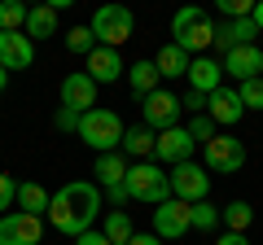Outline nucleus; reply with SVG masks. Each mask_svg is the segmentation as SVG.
Returning a JSON list of instances; mask_svg holds the SVG:
<instances>
[{"label": "nucleus", "instance_id": "f8f14e48", "mask_svg": "<svg viewBox=\"0 0 263 245\" xmlns=\"http://www.w3.org/2000/svg\"><path fill=\"white\" fill-rule=\"evenodd\" d=\"M62 105L75 110V114L97 110V84L88 79V70H70V75L62 79Z\"/></svg>", "mask_w": 263, "mask_h": 245}, {"label": "nucleus", "instance_id": "e433bc0d", "mask_svg": "<svg viewBox=\"0 0 263 245\" xmlns=\"http://www.w3.org/2000/svg\"><path fill=\"white\" fill-rule=\"evenodd\" d=\"M75 245H110V241H105V232H97V228H92V232L75 236Z\"/></svg>", "mask_w": 263, "mask_h": 245}, {"label": "nucleus", "instance_id": "a211bd4d", "mask_svg": "<svg viewBox=\"0 0 263 245\" xmlns=\"http://www.w3.org/2000/svg\"><path fill=\"white\" fill-rule=\"evenodd\" d=\"M254 22L250 18H228V22H219L215 27V48H224V53H233V48H241V44H254Z\"/></svg>", "mask_w": 263, "mask_h": 245}, {"label": "nucleus", "instance_id": "b1692460", "mask_svg": "<svg viewBox=\"0 0 263 245\" xmlns=\"http://www.w3.org/2000/svg\"><path fill=\"white\" fill-rule=\"evenodd\" d=\"M48 201H53V193H44L40 184H18V206H22V215L44 219V215H48Z\"/></svg>", "mask_w": 263, "mask_h": 245}, {"label": "nucleus", "instance_id": "39448f33", "mask_svg": "<svg viewBox=\"0 0 263 245\" xmlns=\"http://www.w3.org/2000/svg\"><path fill=\"white\" fill-rule=\"evenodd\" d=\"M88 31L97 35V44L105 48H119L132 39V31H136V18H132L127 5H101V9L92 13V22H88Z\"/></svg>", "mask_w": 263, "mask_h": 245}, {"label": "nucleus", "instance_id": "9d476101", "mask_svg": "<svg viewBox=\"0 0 263 245\" xmlns=\"http://www.w3.org/2000/svg\"><path fill=\"white\" fill-rule=\"evenodd\" d=\"M184 232H193V219H189V201L167 197L162 206H154V236H162V241H180Z\"/></svg>", "mask_w": 263, "mask_h": 245}, {"label": "nucleus", "instance_id": "bb28decb", "mask_svg": "<svg viewBox=\"0 0 263 245\" xmlns=\"http://www.w3.org/2000/svg\"><path fill=\"white\" fill-rule=\"evenodd\" d=\"M27 27V5L22 0H5L0 5V31H22Z\"/></svg>", "mask_w": 263, "mask_h": 245}, {"label": "nucleus", "instance_id": "2eb2a0df", "mask_svg": "<svg viewBox=\"0 0 263 245\" xmlns=\"http://www.w3.org/2000/svg\"><path fill=\"white\" fill-rule=\"evenodd\" d=\"M123 57H119V48H105V44H97L92 53H88V79H92L97 88L101 84H119L123 79Z\"/></svg>", "mask_w": 263, "mask_h": 245}, {"label": "nucleus", "instance_id": "cd10ccee", "mask_svg": "<svg viewBox=\"0 0 263 245\" xmlns=\"http://www.w3.org/2000/svg\"><path fill=\"white\" fill-rule=\"evenodd\" d=\"M184 127H189V136H193V145H211V140L219 136V132H215V118H211V114H193Z\"/></svg>", "mask_w": 263, "mask_h": 245}, {"label": "nucleus", "instance_id": "ddd939ff", "mask_svg": "<svg viewBox=\"0 0 263 245\" xmlns=\"http://www.w3.org/2000/svg\"><path fill=\"white\" fill-rule=\"evenodd\" d=\"M224 75H233L237 84H250V79H263V48H254V44H241V48H233V53H224Z\"/></svg>", "mask_w": 263, "mask_h": 245}, {"label": "nucleus", "instance_id": "0eeeda50", "mask_svg": "<svg viewBox=\"0 0 263 245\" xmlns=\"http://www.w3.org/2000/svg\"><path fill=\"white\" fill-rule=\"evenodd\" d=\"M167 179H171V197L189 201V206L206 201V193H211V175L197 167V162H180V167H171Z\"/></svg>", "mask_w": 263, "mask_h": 245}, {"label": "nucleus", "instance_id": "f704fd0d", "mask_svg": "<svg viewBox=\"0 0 263 245\" xmlns=\"http://www.w3.org/2000/svg\"><path fill=\"white\" fill-rule=\"evenodd\" d=\"M180 110H189V114H206V96H202V92H193V88H189V92L180 96Z\"/></svg>", "mask_w": 263, "mask_h": 245}, {"label": "nucleus", "instance_id": "393cba45", "mask_svg": "<svg viewBox=\"0 0 263 245\" xmlns=\"http://www.w3.org/2000/svg\"><path fill=\"white\" fill-rule=\"evenodd\" d=\"M219 223H224L228 232H241L246 236V228L254 223V206H250V201H228V206L219 210Z\"/></svg>", "mask_w": 263, "mask_h": 245}, {"label": "nucleus", "instance_id": "1a4fd4ad", "mask_svg": "<svg viewBox=\"0 0 263 245\" xmlns=\"http://www.w3.org/2000/svg\"><path fill=\"white\" fill-rule=\"evenodd\" d=\"M141 114H145V127H149V132H167V127H180V114H184V110H180V96L176 92L158 88V92L145 96Z\"/></svg>", "mask_w": 263, "mask_h": 245}, {"label": "nucleus", "instance_id": "4c0bfd02", "mask_svg": "<svg viewBox=\"0 0 263 245\" xmlns=\"http://www.w3.org/2000/svg\"><path fill=\"white\" fill-rule=\"evenodd\" d=\"M215 245H250V236H241V232H224Z\"/></svg>", "mask_w": 263, "mask_h": 245}, {"label": "nucleus", "instance_id": "412c9836", "mask_svg": "<svg viewBox=\"0 0 263 245\" xmlns=\"http://www.w3.org/2000/svg\"><path fill=\"white\" fill-rule=\"evenodd\" d=\"M27 39L35 44V39H53L57 35V9L53 5H35V9H27Z\"/></svg>", "mask_w": 263, "mask_h": 245}, {"label": "nucleus", "instance_id": "5701e85b", "mask_svg": "<svg viewBox=\"0 0 263 245\" xmlns=\"http://www.w3.org/2000/svg\"><path fill=\"white\" fill-rule=\"evenodd\" d=\"M127 84H132V96H149V92H158V84H162V75H158V66L154 62H132V70H127Z\"/></svg>", "mask_w": 263, "mask_h": 245}, {"label": "nucleus", "instance_id": "ea45409f", "mask_svg": "<svg viewBox=\"0 0 263 245\" xmlns=\"http://www.w3.org/2000/svg\"><path fill=\"white\" fill-rule=\"evenodd\" d=\"M250 22H254V31L263 35V0H254V13H250Z\"/></svg>", "mask_w": 263, "mask_h": 245}, {"label": "nucleus", "instance_id": "6e6552de", "mask_svg": "<svg viewBox=\"0 0 263 245\" xmlns=\"http://www.w3.org/2000/svg\"><path fill=\"white\" fill-rule=\"evenodd\" d=\"M193 136H189V127L180 122V127H167V132H158V140H154V162L158 167H180V162H193Z\"/></svg>", "mask_w": 263, "mask_h": 245}, {"label": "nucleus", "instance_id": "72a5a7b5", "mask_svg": "<svg viewBox=\"0 0 263 245\" xmlns=\"http://www.w3.org/2000/svg\"><path fill=\"white\" fill-rule=\"evenodd\" d=\"M53 127H57V132H79V114H75V110H66V105H62V110L53 114Z\"/></svg>", "mask_w": 263, "mask_h": 245}, {"label": "nucleus", "instance_id": "dca6fc26", "mask_svg": "<svg viewBox=\"0 0 263 245\" xmlns=\"http://www.w3.org/2000/svg\"><path fill=\"white\" fill-rule=\"evenodd\" d=\"M206 114L215 118V127H237V122H241V114H246L237 88H215V92L206 96Z\"/></svg>", "mask_w": 263, "mask_h": 245}, {"label": "nucleus", "instance_id": "c9c22d12", "mask_svg": "<svg viewBox=\"0 0 263 245\" xmlns=\"http://www.w3.org/2000/svg\"><path fill=\"white\" fill-rule=\"evenodd\" d=\"M127 245H167V241H162V236H154V232H132Z\"/></svg>", "mask_w": 263, "mask_h": 245}, {"label": "nucleus", "instance_id": "6ab92c4d", "mask_svg": "<svg viewBox=\"0 0 263 245\" xmlns=\"http://www.w3.org/2000/svg\"><path fill=\"white\" fill-rule=\"evenodd\" d=\"M127 167H132V162L123 158L119 149H114V153H97V167H92L97 179H92V184H97V189H119L123 179H127Z\"/></svg>", "mask_w": 263, "mask_h": 245}, {"label": "nucleus", "instance_id": "f03ea898", "mask_svg": "<svg viewBox=\"0 0 263 245\" xmlns=\"http://www.w3.org/2000/svg\"><path fill=\"white\" fill-rule=\"evenodd\" d=\"M171 35H176L171 44H180L189 57H206V48L215 44V22L197 9V5H184L171 18Z\"/></svg>", "mask_w": 263, "mask_h": 245}, {"label": "nucleus", "instance_id": "f257e3e1", "mask_svg": "<svg viewBox=\"0 0 263 245\" xmlns=\"http://www.w3.org/2000/svg\"><path fill=\"white\" fill-rule=\"evenodd\" d=\"M97 215H101V189H97L92 179H70V184H62V189L53 193L44 219H48L62 236L75 241V236L92 232Z\"/></svg>", "mask_w": 263, "mask_h": 245}, {"label": "nucleus", "instance_id": "aec40b11", "mask_svg": "<svg viewBox=\"0 0 263 245\" xmlns=\"http://www.w3.org/2000/svg\"><path fill=\"white\" fill-rule=\"evenodd\" d=\"M154 140H158V132H149L145 122H141V127H127L119 153H123V158H132V162H149L154 158Z\"/></svg>", "mask_w": 263, "mask_h": 245}, {"label": "nucleus", "instance_id": "423d86ee", "mask_svg": "<svg viewBox=\"0 0 263 245\" xmlns=\"http://www.w3.org/2000/svg\"><path fill=\"white\" fill-rule=\"evenodd\" d=\"M202 167L215 171V175H237V171L246 167V145L237 140V136L219 132L211 145H202Z\"/></svg>", "mask_w": 263, "mask_h": 245}, {"label": "nucleus", "instance_id": "f3484780", "mask_svg": "<svg viewBox=\"0 0 263 245\" xmlns=\"http://www.w3.org/2000/svg\"><path fill=\"white\" fill-rule=\"evenodd\" d=\"M189 84H193V92L211 96L215 88H224V66H219L215 57H193L189 62Z\"/></svg>", "mask_w": 263, "mask_h": 245}, {"label": "nucleus", "instance_id": "2f4dec72", "mask_svg": "<svg viewBox=\"0 0 263 245\" xmlns=\"http://www.w3.org/2000/svg\"><path fill=\"white\" fill-rule=\"evenodd\" d=\"M13 201H18V184H13V175H0V215H9Z\"/></svg>", "mask_w": 263, "mask_h": 245}, {"label": "nucleus", "instance_id": "9b49d317", "mask_svg": "<svg viewBox=\"0 0 263 245\" xmlns=\"http://www.w3.org/2000/svg\"><path fill=\"white\" fill-rule=\"evenodd\" d=\"M40 236H44V219L22 210L0 215V245H40Z\"/></svg>", "mask_w": 263, "mask_h": 245}, {"label": "nucleus", "instance_id": "a878e982", "mask_svg": "<svg viewBox=\"0 0 263 245\" xmlns=\"http://www.w3.org/2000/svg\"><path fill=\"white\" fill-rule=\"evenodd\" d=\"M101 232H105V241H110V245H127L132 241V219L123 215V210H110L105 223H101Z\"/></svg>", "mask_w": 263, "mask_h": 245}, {"label": "nucleus", "instance_id": "20e7f679", "mask_svg": "<svg viewBox=\"0 0 263 245\" xmlns=\"http://www.w3.org/2000/svg\"><path fill=\"white\" fill-rule=\"evenodd\" d=\"M123 189H127V197L136 201H149V206H162V201L171 197V179H167V167H158V162H132L127 167V179H123Z\"/></svg>", "mask_w": 263, "mask_h": 245}, {"label": "nucleus", "instance_id": "4be33fe9", "mask_svg": "<svg viewBox=\"0 0 263 245\" xmlns=\"http://www.w3.org/2000/svg\"><path fill=\"white\" fill-rule=\"evenodd\" d=\"M189 62H193V57H189L180 44H162L158 57H154V66H158L162 79H180V75H189Z\"/></svg>", "mask_w": 263, "mask_h": 245}, {"label": "nucleus", "instance_id": "473e14b6", "mask_svg": "<svg viewBox=\"0 0 263 245\" xmlns=\"http://www.w3.org/2000/svg\"><path fill=\"white\" fill-rule=\"evenodd\" d=\"M219 9H224L228 18H250V13H254V0H219Z\"/></svg>", "mask_w": 263, "mask_h": 245}, {"label": "nucleus", "instance_id": "c85d7f7f", "mask_svg": "<svg viewBox=\"0 0 263 245\" xmlns=\"http://www.w3.org/2000/svg\"><path fill=\"white\" fill-rule=\"evenodd\" d=\"M189 219H193L197 232H215V228H219V210L211 206V201H197V206H189Z\"/></svg>", "mask_w": 263, "mask_h": 245}, {"label": "nucleus", "instance_id": "4468645a", "mask_svg": "<svg viewBox=\"0 0 263 245\" xmlns=\"http://www.w3.org/2000/svg\"><path fill=\"white\" fill-rule=\"evenodd\" d=\"M31 62H35V44L27 39V31H0V66L27 70Z\"/></svg>", "mask_w": 263, "mask_h": 245}, {"label": "nucleus", "instance_id": "7c9ffc66", "mask_svg": "<svg viewBox=\"0 0 263 245\" xmlns=\"http://www.w3.org/2000/svg\"><path fill=\"white\" fill-rule=\"evenodd\" d=\"M237 96H241V105H246V110H263V79L237 84Z\"/></svg>", "mask_w": 263, "mask_h": 245}, {"label": "nucleus", "instance_id": "58836bf2", "mask_svg": "<svg viewBox=\"0 0 263 245\" xmlns=\"http://www.w3.org/2000/svg\"><path fill=\"white\" fill-rule=\"evenodd\" d=\"M105 197H110L114 206H123V201H132V197H127V189H123V184H119V189H105Z\"/></svg>", "mask_w": 263, "mask_h": 245}, {"label": "nucleus", "instance_id": "a19ab883", "mask_svg": "<svg viewBox=\"0 0 263 245\" xmlns=\"http://www.w3.org/2000/svg\"><path fill=\"white\" fill-rule=\"evenodd\" d=\"M5 88H9V70L0 66V92H5Z\"/></svg>", "mask_w": 263, "mask_h": 245}, {"label": "nucleus", "instance_id": "7ed1b4c3", "mask_svg": "<svg viewBox=\"0 0 263 245\" xmlns=\"http://www.w3.org/2000/svg\"><path fill=\"white\" fill-rule=\"evenodd\" d=\"M123 118L114 110H88V114H79V140L88 145V149H97V153H114L123 145Z\"/></svg>", "mask_w": 263, "mask_h": 245}, {"label": "nucleus", "instance_id": "c756f323", "mask_svg": "<svg viewBox=\"0 0 263 245\" xmlns=\"http://www.w3.org/2000/svg\"><path fill=\"white\" fill-rule=\"evenodd\" d=\"M66 48L79 53V57H88V53L97 48V35H92L88 27H70V31H66Z\"/></svg>", "mask_w": 263, "mask_h": 245}]
</instances>
